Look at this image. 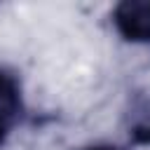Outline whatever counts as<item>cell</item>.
<instances>
[{
	"instance_id": "1",
	"label": "cell",
	"mask_w": 150,
	"mask_h": 150,
	"mask_svg": "<svg viewBox=\"0 0 150 150\" xmlns=\"http://www.w3.org/2000/svg\"><path fill=\"white\" fill-rule=\"evenodd\" d=\"M112 23L127 42H150V0H124L112 9Z\"/></svg>"
},
{
	"instance_id": "2",
	"label": "cell",
	"mask_w": 150,
	"mask_h": 150,
	"mask_svg": "<svg viewBox=\"0 0 150 150\" xmlns=\"http://www.w3.org/2000/svg\"><path fill=\"white\" fill-rule=\"evenodd\" d=\"M124 129L134 145H150V94L138 91L124 110Z\"/></svg>"
},
{
	"instance_id": "3",
	"label": "cell",
	"mask_w": 150,
	"mask_h": 150,
	"mask_svg": "<svg viewBox=\"0 0 150 150\" xmlns=\"http://www.w3.org/2000/svg\"><path fill=\"white\" fill-rule=\"evenodd\" d=\"M21 117H23L21 82H19L16 73L0 66V122L12 129Z\"/></svg>"
},
{
	"instance_id": "4",
	"label": "cell",
	"mask_w": 150,
	"mask_h": 150,
	"mask_svg": "<svg viewBox=\"0 0 150 150\" xmlns=\"http://www.w3.org/2000/svg\"><path fill=\"white\" fill-rule=\"evenodd\" d=\"M82 150H120L115 145H89V148H82Z\"/></svg>"
},
{
	"instance_id": "5",
	"label": "cell",
	"mask_w": 150,
	"mask_h": 150,
	"mask_svg": "<svg viewBox=\"0 0 150 150\" xmlns=\"http://www.w3.org/2000/svg\"><path fill=\"white\" fill-rule=\"evenodd\" d=\"M7 131H9V127H5V124L0 122V145L5 143V138H7Z\"/></svg>"
}]
</instances>
